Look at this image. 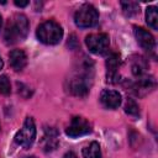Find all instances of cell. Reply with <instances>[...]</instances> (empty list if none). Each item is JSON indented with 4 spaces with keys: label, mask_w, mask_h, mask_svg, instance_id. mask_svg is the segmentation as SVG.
I'll use <instances>...</instances> for the list:
<instances>
[{
    "label": "cell",
    "mask_w": 158,
    "mask_h": 158,
    "mask_svg": "<svg viewBox=\"0 0 158 158\" xmlns=\"http://www.w3.org/2000/svg\"><path fill=\"white\" fill-rule=\"evenodd\" d=\"M28 20L25 15L17 14L11 20H9L5 31H4V40L7 44H14L19 41L26 38L28 33Z\"/></svg>",
    "instance_id": "obj_1"
},
{
    "label": "cell",
    "mask_w": 158,
    "mask_h": 158,
    "mask_svg": "<svg viewBox=\"0 0 158 158\" xmlns=\"http://www.w3.org/2000/svg\"><path fill=\"white\" fill-rule=\"evenodd\" d=\"M37 38L44 44H57L63 37V30L56 21L48 20L42 22L36 31Z\"/></svg>",
    "instance_id": "obj_2"
},
{
    "label": "cell",
    "mask_w": 158,
    "mask_h": 158,
    "mask_svg": "<svg viewBox=\"0 0 158 158\" xmlns=\"http://www.w3.org/2000/svg\"><path fill=\"white\" fill-rule=\"evenodd\" d=\"M98 21H99V12L90 4H84L74 14V22L80 28L93 27L98 23Z\"/></svg>",
    "instance_id": "obj_3"
},
{
    "label": "cell",
    "mask_w": 158,
    "mask_h": 158,
    "mask_svg": "<svg viewBox=\"0 0 158 158\" xmlns=\"http://www.w3.org/2000/svg\"><path fill=\"white\" fill-rule=\"evenodd\" d=\"M36 138V126L32 120V117H27L22 125V127L17 131L15 136V142L23 147V148H30L32 143L35 142Z\"/></svg>",
    "instance_id": "obj_4"
},
{
    "label": "cell",
    "mask_w": 158,
    "mask_h": 158,
    "mask_svg": "<svg viewBox=\"0 0 158 158\" xmlns=\"http://www.w3.org/2000/svg\"><path fill=\"white\" fill-rule=\"evenodd\" d=\"M85 44L90 52L95 54H104L109 48L110 40L106 33H90L85 37Z\"/></svg>",
    "instance_id": "obj_5"
},
{
    "label": "cell",
    "mask_w": 158,
    "mask_h": 158,
    "mask_svg": "<svg viewBox=\"0 0 158 158\" xmlns=\"http://www.w3.org/2000/svg\"><path fill=\"white\" fill-rule=\"evenodd\" d=\"M90 132H91V125L89 123V121H86L85 118L79 117V116L73 117L69 126L65 130V133L69 137H73V138L88 135Z\"/></svg>",
    "instance_id": "obj_6"
},
{
    "label": "cell",
    "mask_w": 158,
    "mask_h": 158,
    "mask_svg": "<svg viewBox=\"0 0 158 158\" xmlns=\"http://www.w3.org/2000/svg\"><path fill=\"white\" fill-rule=\"evenodd\" d=\"M135 37L138 42V44L146 49V51H153L156 47L154 37L144 28L142 27H135Z\"/></svg>",
    "instance_id": "obj_7"
},
{
    "label": "cell",
    "mask_w": 158,
    "mask_h": 158,
    "mask_svg": "<svg viewBox=\"0 0 158 158\" xmlns=\"http://www.w3.org/2000/svg\"><path fill=\"white\" fill-rule=\"evenodd\" d=\"M100 101L106 109H117L121 105V94L116 90L105 89L100 94Z\"/></svg>",
    "instance_id": "obj_8"
},
{
    "label": "cell",
    "mask_w": 158,
    "mask_h": 158,
    "mask_svg": "<svg viewBox=\"0 0 158 158\" xmlns=\"http://www.w3.org/2000/svg\"><path fill=\"white\" fill-rule=\"evenodd\" d=\"M86 77L83 75H77L74 78L70 79L69 83V90L78 96H83L89 91V86H88V81H86Z\"/></svg>",
    "instance_id": "obj_9"
},
{
    "label": "cell",
    "mask_w": 158,
    "mask_h": 158,
    "mask_svg": "<svg viewBox=\"0 0 158 158\" xmlns=\"http://www.w3.org/2000/svg\"><path fill=\"white\" fill-rule=\"evenodd\" d=\"M9 58L12 69L16 72L22 70L27 64V56L22 49H12L9 53Z\"/></svg>",
    "instance_id": "obj_10"
},
{
    "label": "cell",
    "mask_w": 158,
    "mask_h": 158,
    "mask_svg": "<svg viewBox=\"0 0 158 158\" xmlns=\"http://www.w3.org/2000/svg\"><path fill=\"white\" fill-rule=\"evenodd\" d=\"M120 65V58L116 53H112L111 56H109V58L106 59V78L107 81L114 83L115 79L117 78V69Z\"/></svg>",
    "instance_id": "obj_11"
},
{
    "label": "cell",
    "mask_w": 158,
    "mask_h": 158,
    "mask_svg": "<svg viewBox=\"0 0 158 158\" xmlns=\"http://www.w3.org/2000/svg\"><path fill=\"white\" fill-rule=\"evenodd\" d=\"M42 143H43V148L46 152H49V151H53L57 148L58 146V136H57V132L53 130V128H48L43 136V139H42Z\"/></svg>",
    "instance_id": "obj_12"
},
{
    "label": "cell",
    "mask_w": 158,
    "mask_h": 158,
    "mask_svg": "<svg viewBox=\"0 0 158 158\" xmlns=\"http://www.w3.org/2000/svg\"><path fill=\"white\" fill-rule=\"evenodd\" d=\"M84 158H101V149L98 142H91L89 146L83 148Z\"/></svg>",
    "instance_id": "obj_13"
},
{
    "label": "cell",
    "mask_w": 158,
    "mask_h": 158,
    "mask_svg": "<svg viewBox=\"0 0 158 158\" xmlns=\"http://www.w3.org/2000/svg\"><path fill=\"white\" fill-rule=\"evenodd\" d=\"M146 22L152 30L158 28V15H157V7L149 6L146 10Z\"/></svg>",
    "instance_id": "obj_14"
},
{
    "label": "cell",
    "mask_w": 158,
    "mask_h": 158,
    "mask_svg": "<svg viewBox=\"0 0 158 158\" xmlns=\"http://www.w3.org/2000/svg\"><path fill=\"white\" fill-rule=\"evenodd\" d=\"M146 68H147V64H146L144 59L141 58V57H138L137 59H135L133 63H132V73H133V75H136L138 78L139 77H143V73H144Z\"/></svg>",
    "instance_id": "obj_15"
},
{
    "label": "cell",
    "mask_w": 158,
    "mask_h": 158,
    "mask_svg": "<svg viewBox=\"0 0 158 158\" xmlns=\"http://www.w3.org/2000/svg\"><path fill=\"white\" fill-rule=\"evenodd\" d=\"M125 112L130 116H133V117H137L139 115L138 105L136 104V101L133 99H127L126 105H125Z\"/></svg>",
    "instance_id": "obj_16"
},
{
    "label": "cell",
    "mask_w": 158,
    "mask_h": 158,
    "mask_svg": "<svg viewBox=\"0 0 158 158\" xmlns=\"http://www.w3.org/2000/svg\"><path fill=\"white\" fill-rule=\"evenodd\" d=\"M121 6H122V10L125 12V15L127 16H132L135 15L137 11H138V5L137 2H132V1H128V2H121Z\"/></svg>",
    "instance_id": "obj_17"
},
{
    "label": "cell",
    "mask_w": 158,
    "mask_h": 158,
    "mask_svg": "<svg viewBox=\"0 0 158 158\" xmlns=\"http://www.w3.org/2000/svg\"><path fill=\"white\" fill-rule=\"evenodd\" d=\"M10 93H11L10 80L7 79L6 75H1V77H0V94H2V95H9Z\"/></svg>",
    "instance_id": "obj_18"
},
{
    "label": "cell",
    "mask_w": 158,
    "mask_h": 158,
    "mask_svg": "<svg viewBox=\"0 0 158 158\" xmlns=\"http://www.w3.org/2000/svg\"><path fill=\"white\" fill-rule=\"evenodd\" d=\"M63 158H77V154H75L74 152L69 151V152H67V153L63 156Z\"/></svg>",
    "instance_id": "obj_19"
},
{
    "label": "cell",
    "mask_w": 158,
    "mask_h": 158,
    "mask_svg": "<svg viewBox=\"0 0 158 158\" xmlns=\"http://www.w3.org/2000/svg\"><path fill=\"white\" fill-rule=\"evenodd\" d=\"M15 5L16 6H20V7H25V6H27L28 5V1H15Z\"/></svg>",
    "instance_id": "obj_20"
},
{
    "label": "cell",
    "mask_w": 158,
    "mask_h": 158,
    "mask_svg": "<svg viewBox=\"0 0 158 158\" xmlns=\"http://www.w3.org/2000/svg\"><path fill=\"white\" fill-rule=\"evenodd\" d=\"M2 65H4V62H2V59L0 57V69H2Z\"/></svg>",
    "instance_id": "obj_21"
},
{
    "label": "cell",
    "mask_w": 158,
    "mask_h": 158,
    "mask_svg": "<svg viewBox=\"0 0 158 158\" xmlns=\"http://www.w3.org/2000/svg\"><path fill=\"white\" fill-rule=\"evenodd\" d=\"M1 26H2V17H1V15H0V30H1Z\"/></svg>",
    "instance_id": "obj_22"
},
{
    "label": "cell",
    "mask_w": 158,
    "mask_h": 158,
    "mask_svg": "<svg viewBox=\"0 0 158 158\" xmlns=\"http://www.w3.org/2000/svg\"><path fill=\"white\" fill-rule=\"evenodd\" d=\"M25 158H28V157H25Z\"/></svg>",
    "instance_id": "obj_23"
}]
</instances>
